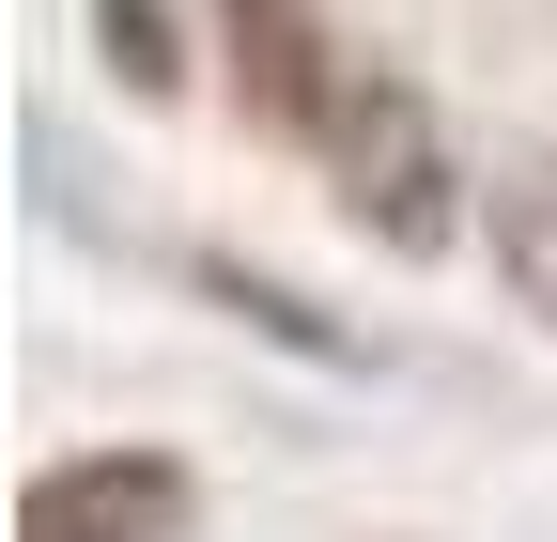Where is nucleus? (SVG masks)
Here are the masks:
<instances>
[{
    "label": "nucleus",
    "mask_w": 557,
    "mask_h": 542,
    "mask_svg": "<svg viewBox=\"0 0 557 542\" xmlns=\"http://www.w3.org/2000/svg\"><path fill=\"white\" fill-rule=\"evenodd\" d=\"M278 156H310V186H325L387 263H449V248H480V171H465V140H449V109L418 94L403 62H372L357 32H341L325 78L295 94Z\"/></svg>",
    "instance_id": "obj_1"
},
{
    "label": "nucleus",
    "mask_w": 557,
    "mask_h": 542,
    "mask_svg": "<svg viewBox=\"0 0 557 542\" xmlns=\"http://www.w3.org/2000/svg\"><path fill=\"white\" fill-rule=\"evenodd\" d=\"M16 542H201V465L186 449H62L16 481Z\"/></svg>",
    "instance_id": "obj_2"
},
{
    "label": "nucleus",
    "mask_w": 557,
    "mask_h": 542,
    "mask_svg": "<svg viewBox=\"0 0 557 542\" xmlns=\"http://www.w3.org/2000/svg\"><path fill=\"white\" fill-rule=\"evenodd\" d=\"M480 263H496V295L557 342V140H511L480 171Z\"/></svg>",
    "instance_id": "obj_3"
},
{
    "label": "nucleus",
    "mask_w": 557,
    "mask_h": 542,
    "mask_svg": "<svg viewBox=\"0 0 557 542\" xmlns=\"http://www.w3.org/2000/svg\"><path fill=\"white\" fill-rule=\"evenodd\" d=\"M171 280H186V295H218L233 325H263V342H278V357H310V372H372L357 325H325L295 280H263V263H233V248H171Z\"/></svg>",
    "instance_id": "obj_4"
},
{
    "label": "nucleus",
    "mask_w": 557,
    "mask_h": 542,
    "mask_svg": "<svg viewBox=\"0 0 557 542\" xmlns=\"http://www.w3.org/2000/svg\"><path fill=\"white\" fill-rule=\"evenodd\" d=\"M94 47H109V78H124L139 109H171L201 62H218V47H186V16H171V0H94Z\"/></svg>",
    "instance_id": "obj_5"
}]
</instances>
